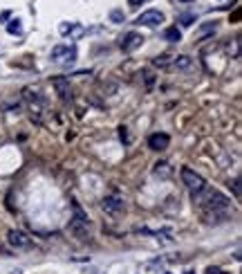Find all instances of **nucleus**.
Here are the masks:
<instances>
[{
    "label": "nucleus",
    "mask_w": 242,
    "mask_h": 274,
    "mask_svg": "<svg viewBox=\"0 0 242 274\" xmlns=\"http://www.w3.org/2000/svg\"><path fill=\"white\" fill-rule=\"evenodd\" d=\"M179 176H182V182L186 184V189L193 193V196H200L204 189H206V182H204V178L200 176V173H195L193 169L189 167H182V171H179Z\"/></svg>",
    "instance_id": "obj_1"
},
{
    "label": "nucleus",
    "mask_w": 242,
    "mask_h": 274,
    "mask_svg": "<svg viewBox=\"0 0 242 274\" xmlns=\"http://www.w3.org/2000/svg\"><path fill=\"white\" fill-rule=\"evenodd\" d=\"M49 59H52V63L70 65L77 61V47H74V45H56V47H52Z\"/></svg>",
    "instance_id": "obj_2"
},
{
    "label": "nucleus",
    "mask_w": 242,
    "mask_h": 274,
    "mask_svg": "<svg viewBox=\"0 0 242 274\" xmlns=\"http://www.w3.org/2000/svg\"><path fill=\"white\" fill-rule=\"evenodd\" d=\"M144 36L139 34V32H128V34H123V39L119 41V47L123 49L126 54H130V52H135L137 47H141L144 45Z\"/></svg>",
    "instance_id": "obj_3"
},
{
    "label": "nucleus",
    "mask_w": 242,
    "mask_h": 274,
    "mask_svg": "<svg viewBox=\"0 0 242 274\" xmlns=\"http://www.w3.org/2000/svg\"><path fill=\"white\" fill-rule=\"evenodd\" d=\"M101 209L110 216H117V214H121V211L126 209V205H123V198L117 196V193H112V196H106L101 200Z\"/></svg>",
    "instance_id": "obj_4"
},
{
    "label": "nucleus",
    "mask_w": 242,
    "mask_h": 274,
    "mask_svg": "<svg viewBox=\"0 0 242 274\" xmlns=\"http://www.w3.org/2000/svg\"><path fill=\"white\" fill-rule=\"evenodd\" d=\"M161 23H164V14L160 9H148L137 16V25H144V27H157Z\"/></svg>",
    "instance_id": "obj_5"
},
{
    "label": "nucleus",
    "mask_w": 242,
    "mask_h": 274,
    "mask_svg": "<svg viewBox=\"0 0 242 274\" xmlns=\"http://www.w3.org/2000/svg\"><path fill=\"white\" fill-rule=\"evenodd\" d=\"M7 240H9V245H11V247H16V250H29V247H32V240H29L27 236H25L23 231H18V229L7 231Z\"/></svg>",
    "instance_id": "obj_6"
},
{
    "label": "nucleus",
    "mask_w": 242,
    "mask_h": 274,
    "mask_svg": "<svg viewBox=\"0 0 242 274\" xmlns=\"http://www.w3.org/2000/svg\"><path fill=\"white\" fill-rule=\"evenodd\" d=\"M52 86H54V90H56L58 97L63 99V101H70V99H72V86H70V79L56 77L52 81Z\"/></svg>",
    "instance_id": "obj_7"
},
{
    "label": "nucleus",
    "mask_w": 242,
    "mask_h": 274,
    "mask_svg": "<svg viewBox=\"0 0 242 274\" xmlns=\"http://www.w3.org/2000/svg\"><path fill=\"white\" fill-rule=\"evenodd\" d=\"M168 144H170V137L166 133H155V135L148 137V148H153V151H166Z\"/></svg>",
    "instance_id": "obj_8"
},
{
    "label": "nucleus",
    "mask_w": 242,
    "mask_h": 274,
    "mask_svg": "<svg viewBox=\"0 0 242 274\" xmlns=\"http://www.w3.org/2000/svg\"><path fill=\"white\" fill-rule=\"evenodd\" d=\"M87 229V218L83 216V211L79 207H74V218H72V231L79 236H83Z\"/></svg>",
    "instance_id": "obj_9"
},
{
    "label": "nucleus",
    "mask_w": 242,
    "mask_h": 274,
    "mask_svg": "<svg viewBox=\"0 0 242 274\" xmlns=\"http://www.w3.org/2000/svg\"><path fill=\"white\" fill-rule=\"evenodd\" d=\"M153 173H155V178H161V180H168L170 176H173V167H170L168 162H157L155 169H153Z\"/></svg>",
    "instance_id": "obj_10"
},
{
    "label": "nucleus",
    "mask_w": 242,
    "mask_h": 274,
    "mask_svg": "<svg viewBox=\"0 0 242 274\" xmlns=\"http://www.w3.org/2000/svg\"><path fill=\"white\" fill-rule=\"evenodd\" d=\"M58 32H61V34H83V32H85V30H83V27H81V25H77V23H63V25H61V27H58Z\"/></svg>",
    "instance_id": "obj_11"
},
{
    "label": "nucleus",
    "mask_w": 242,
    "mask_h": 274,
    "mask_svg": "<svg viewBox=\"0 0 242 274\" xmlns=\"http://www.w3.org/2000/svg\"><path fill=\"white\" fill-rule=\"evenodd\" d=\"M164 39L170 41V43H179V41H182V32H179L177 27H168V30L164 32Z\"/></svg>",
    "instance_id": "obj_12"
},
{
    "label": "nucleus",
    "mask_w": 242,
    "mask_h": 274,
    "mask_svg": "<svg viewBox=\"0 0 242 274\" xmlns=\"http://www.w3.org/2000/svg\"><path fill=\"white\" fill-rule=\"evenodd\" d=\"M173 65L177 70H186V68H191V59L186 56V54H179V56H175V59H173Z\"/></svg>",
    "instance_id": "obj_13"
},
{
    "label": "nucleus",
    "mask_w": 242,
    "mask_h": 274,
    "mask_svg": "<svg viewBox=\"0 0 242 274\" xmlns=\"http://www.w3.org/2000/svg\"><path fill=\"white\" fill-rule=\"evenodd\" d=\"M7 32H9V34H20V32H23V25H20V20L18 18L9 20V23H7Z\"/></svg>",
    "instance_id": "obj_14"
},
{
    "label": "nucleus",
    "mask_w": 242,
    "mask_h": 274,
    "mask_svg": "<svg viewBox=\"0 0 242 274\" xmlns=\"http://www.w3.org/2000/svg\"><path fill=\"white\" fill-rule=\"evenodd\" d=\"M170 59H173L170 54H161V56H157V59H155V65H157V68H166V65L170 63Z\"/></svg>",
    "instance_id": "obj_15"
},
{
    "label": "nucleus",
    "mask_w": 242,
    "mask_h": 274,
    "mask_svg": "<svg viewBox=\"0 0 242 274\" xmlns=\"http://www.w3.org/2000/svg\"><path fill=\"white\" fill-rule=\"evenodd\" d=\"M229 186H233V191H236V198H240V180L229 182Z\"/></svg>",
    "instance_id": "obj_16"
},
{
    "label": "nucleus",
    "mask_w": 242,
    "mask_h": 274,
    "mask_svg": "<svg viewBox=\"0 0 242 274\" xmlns=\"http://www.w3.org/2000/svg\"><path fill=\"white\" fill-rule=\"evenodd\" d=\"M193 20H195V16H182V25H186V27L193 25Z\"/></svg>",
    "instance_id": "obj_17"
},
{
    "label": "nucleus",
    "mask_w": 242,
    "mask_h": 274,
    "mask_svg": "<svg viewBox=\"0 0 242 274\" xmlns=\"http://www.w3.org/2000/svg\"><path fill=\"white\" fill-rule=\"evenodd\" d=\"M206 274H227V272L220 268H206Z\"/></svg>",
    "instance_id": "obj_18"
},
{
    "label": "nucleus",
    "mask_w": 242,
    "mask_h": 274,
    "mask_svg": "<svg viewBox=\"0 0 242 274\" xmlns=\"http://www.w3.org/2000/svg\"><path fill=\"white\" fill-rule=\"evenodd\" d=\"M132 7H137V5H141V2H146V0H128Z\"/></svg>",
    "instance_id": "obj_19"
},
{
    "label": "nucleus",
    "mask_w": 242,
    "mask_h": 274,
    "mask_svg": "<svg viewBox=\"0 0 242 274\" xmlns=\"http://www.w3.org/2000/svg\"><path fill=\"white\" fill-rule=\"evenodd\" d=\"M182 2H191V0H182Z\"/></svg>",
    "instance_id": "obj_20"
},
{
    "label": "nucleus",
    "mask_w": 242,
    "mask_h": 274,
    "mask_svg": "<svg viewBox=\"0 0 242 274\" xmlns=\"http://www.w3.org/2000/svg\"><path fill=\"white\" fill-rule=\"evenodd\" d=\"M186 274H195V272H186Z\"/></svg>",
    "instance_id": "obj_21"
},
{
    "label": "nucleus",
    "mask_w": 242,
    "mask_h": 274,
    "mask_svg": "<svg viewBox=\"0 0 242 274\" xmlns=\"http://www.w3.org/2000/svg\"><path fill=\"white\" fill-rule=\"evenodd\" d=\"M166 274H168V272H166Z\"/></svg>",
    "instance_id": "obj_22"
}]
</instances>
